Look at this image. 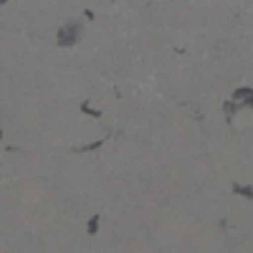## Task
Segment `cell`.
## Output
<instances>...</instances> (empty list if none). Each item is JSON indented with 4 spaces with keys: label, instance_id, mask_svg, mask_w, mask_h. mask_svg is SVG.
<instances>
[{
    "label": "cell",
    "instance_id": "1",
    "mask_svg": "<svg viewBox=\"0 0 253 253\" xmlns=\"http://www.w3.org/2000/svg\"><path fill=\"white\" fill-rule=\"evenodd\" d=\"M81 31H84L81 20H69V23H63L58 28V46H74L81 38Z\"/></svg>",
    "mask_w": 253,
    "mask_h": 253
},
{
    "label": "cell",
    "instance_id": "5",
    "mask_svg": "<svg viewBox=\"0 0 253 253\" xmlns=\"http://www.w3.org/2000/svg\"><path fill=\"white\" fill-rule=\"evenodd\" d=\"M101 144H104V139H96V142H91V144H84V147H79V152H91V150H99Z\"/></svg>",
    "mask_w": 253,
    "mask_h": 253
},
{
    "label": "cell",
    "instance_id": "4",
    "mask_svg": "<svg viewBox=\"0 0 253 253\" xmlns=\"http://www.w3.org/2000/svg\"><path fill=\"white\" fill-rule=\"evenodd\" d=\"M81 112H86V114H91V117H101V112H99V109H91L89 99H86V101H81Z\"/></svg>",
    "mask_w": 253,
    "mask_h": 253
},
{
    "label": "cell",
    "instance_id": "2",
    "mask_svg": "<svg viewBox=\"0 0 253 253\" xmlns=\"http://www.w3.org/2000/svg\"><path fill=\"white\" fill-rule=\"evenodd\" d=\"M251 86H246V89H236L233 91V101H236V107H241V104H251Z\"/></svg>",
    "mask_w": 253,
    "mask_h": 253
},
{
    "label": "cell",
    "instance_id": "6",
    "mask_svg": "<svg viewBox=\"0 0 253 253\" xmlns=\"http://www.w3.org/2000/svg\"><path fill=\"white\" fill-rule=\"evenodd\" d=\"M233 193H238V195H246V198H251V185H233Z\"/></svg>",
    "mask_w": 253,
    "mask_h": 253
},
{
    "label": "cell",
    "instance_id": "3",
    "mask_svg": "<svg viewBox=\"0 0 253 253\" xmlns=\"http://www.w3.org/2000/svg\"><path fill=\"white\" fill-rule=\"evenodd\" d=\"M99 225H101V215H91L89 223H86V233L89 236H96L99 233Z\"/></svg>",
    "mask_w": 253,
    "mask_h": 253
}]
</instances>
